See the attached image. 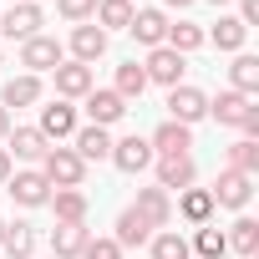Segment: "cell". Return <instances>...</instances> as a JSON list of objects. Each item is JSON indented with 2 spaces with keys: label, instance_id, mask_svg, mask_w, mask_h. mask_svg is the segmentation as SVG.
<instances>
[{
  "label": "cell",
  "instance_id": "cell-1",
  "mask_svg": "<svg viewBox=\"0 0 259 259\" xmlns=\"http://www.w3.org/2000/svg\"><path fill=\"white\" fill-rule=\"evenodd\" d=\"M41 178H46L51 188H81L87 163H81L71 148H46V158H41Z\"/></svg>",
  "mask_w": 259,
  "mask_h": 259
},
{
  "label": "cell",
  "instance_id": "cell-2",
  "mask_svg": "<svg viewBox=\"0 0 259 259\" xmlns=\"http://www.w3.org/2000/svg\"><path fill=\"white\" fill-rule=\"evenodd\" d=\"M183 56L173 51V46H153V56L143 61V71H148V81H158V87H183Z\"/></svg>",
  "mask_w": 259,
  "mask_h": 259
},
{
  "label": "cell",
  "instance_id": "cell-3",
  "mask_svg": "<svg viewBox=\"0 0 259 259\" xmlns=\"http://www.w3.org/2000/svg\"><path fill=\"white\" fill-rule=\"evenodd\" d=\"M168 112H173V122L193 127L198 117H208V97L198 87H168Z\"/></svg>",
  "mask_w": 259,
  "mask_h": 259
},
{
  "label": "cell",
  "instance_id": "cell-4",
  "mask_svg": "<svg viewBox=\"0 0 259 259\" xmlns=\"http://www.w3.org/2000/svg\"><path fill=\"white\" fill-rule=\"evenodd\" d=\"M148 148H153V158H183V153L193 148V127H183V122H173V117H168L158 133H153V143H148Z\"/></svg>",
  "mask_w": 259,
  "mask_h": 259
},
{
  "label": "cell",
  "instance_id": "cell-5",
  "mask_svg": "<svg viewBox=\"0 0 259 259\" xmlns=\"http://www.w3.org/2000/svg\"><path fill=\"white\" fill-rule=\"evenodd\" d=\"M21 66H31V76H36V71H56V66H61V41H51V36L21 41Z\"/></svg>",
  "mask_w": 259,
  "mask_h": 259
},
{
  "label": "cell",
  "instance_id": "cell-6",
  "mask_svg": "<svg viewBox=\"0 0 259 259\" xmlns=\"http://www.w3.org/2000/svg\"><path fill=\"white\" fill-rule=\"evenodd\" d=\"M6 188H11V198H16L21 208H41V203H51V183H46L41 173H11Z\"/></svg>",
  "mask_w": 259,
  "mask_h": 259
},
{
  "label": "cell",
  "instance_id": "cell-7",
  "mask_svg": "<svg viewBox=\"0 0 259 259\" xmlns=\"http://www.w3.org/2000/svg\"><path fill=\"white\" fill-rule=\"evenodd\" d=\"M208 193H213V203H224V208H244L249 193H254V178L239 173V168H224V173H219V188H208Z\"/></svg>",
  "mask_w": 259,
  "mask_h": 259
},
{
  "label": "cell",
  "instance_id": "cell-8",
  "mask_svg": "<svg viewBox=\"0 0 259 259\" xmlns=\"http://www.w3.org/2000/svg\"><path fill=\"white\" fill-rule=\"evenodd\" d=\"M0 31H6L11 41H31V36H41V6H11L6 16H0Z\"/></svg>",
  "mask_w": 259,
  "mask_h": 259
},
{
  "label": "cell",
  "instance_id": "cell-9",
  "mask_svg": "<svg viewBox=\"0 0 259 259\" xmlns=\"http://www.w3.org/2000/svg\"><path fill=\"white\" fill-rule=\"evenodd\" d=\"M122 112H127V102L117 97V92H87V117H92V127H112V122H122Z\"/></svg>",
  "mask_w": 259,
  "mask_h": 259
},
{
  "label": "cell",
  "instance_id": "cell-10",
  "mask_svg": "<svg viewBox=\"0 0 259 259\" xmlns=\"http://www.w3.org/2000/svg\"><path fill=\"white\" fill-rule=\"evenodd\" d=\"M153 229H168L173 224V203H168V188H138V203H133Z\"/></svg>",
  "mask_w": 259,
  "mask_h": 259
},
{
  "label": "cell",
  "instance_id": "cell-11",
  "mask_svg": "<svg viewBox=\"0 0 259 259\" xmlns=\"http://www.w3.org/2000/svg\"><path fill=\"white\" fill-rule=\"evenodd\" d=\"M36 133L46 138V143H56V138H71L76 133V112L66 107V102H51V107H41V127Z\"/></svg>",
  "mask_w": 259,
  "mask_h": 259
},
{
  "label": "cell",
  "instance_id": "cell-12",
  "mask_svg": "<svg viewBox=\"0 0 259 259\" xmlns=\"http://www.w3.org/2000/svg\"><path fill=\"white\" fill-rule=\"evenodd\" d=\"M112 239H117V249H138V244H148V239H153V224H148L138 208H122V213H117V234H112Z\"/></svg>",
  "mask_w": 259,
  "mask_h": 259
},
{
  "label": "cell",
  "instance_id": "cell-13",
  "mask_svg": "<svg viewBox=\"0 0 259 259\" xmlns=\"http://www.w3.org/2000/svg\"><path fill=\"white\" fill-rule=\"evenodd\" d=\"M112 163H117L122 173H143V168L153 163L148 138H122V143H112Z\"/></svg>",
  "mask_w": 259,
  "mask_h": 259
},
{
  "label": "cell",
  "instance_id": "cell-14",
  "mask_svg": "<svg viewBox=\"0 0 259 259\" xmlns=\"http://www.w3.org/2000/svg\"><path fill=\"white\" fill-rule=\"evenodd\" d=\"M198 178V163L183 153V158H158V188H193Z\"/></svg>",
  "mask_w": 259,
  "mask_h": 259
},
{
  "label": "cell",
  "instance_id": "cell-15",
  "mask_svg": "<svg viewBox=\"0 0 259 259\" xmlns=\"http://www.w3.org/2000/svg\"><path fill=\"white\" fill-rule=\"evenodd\" d=\"M127 31H133L143 46H163L168 41V16L163 11H133V26Z\"/></svg>",
  "mask_w": 259,
  "mask_h": 259
},
{
  "label": "cell",
  "instance_id": "cell-16",
  "mask_svg": "<svg viewBox=\"0 0 259 259\" xmlns=\"http://www.w3.org/2000/svg\"><path fill=\"white\" fill-rule=\"evenodd\" d=\"M102 51H107V31H102V26H76V31H71V56H76L81 66H92Z\"/></svg>",
  "mask_w": 259,
  "mask_h": 259
},
{
  "label": "cell",
  "instance_id": "cell-17",
  "mask_svg": "<svg viewBox=\"0 0 259 259\" xmlns=\"http://www.w3.org/2000/svg\"><path fill=\"white\" fill-rule=\"evenodd\" d=\"M56 92H61V97H87V92H92V66L61 61V66H56Z\"/></svg>",
  "mask_w": 259,
  "mask_h": 259
},
{
  "label": "cell",
  "instance_id": "cell-18",
  "mask_svg": "<svg viewBox=\"0 0 259 259\" xmlns=\"http://www.w3.org/2000/svg\"><path fill=\"white\" fill-rule=\"evenodd\" d=\"M51 208H56V224H87V193L81 188H56Z\"/></svg>",
  "mask_w": 259,
  "mask_h": 259
},
{
  "label": "cell",
  "instance_id": "cell-19",
  "mask_svg": "<svg viewBox=\"0 0 259 259\" xmlns=\"http://www.w3.org/2000/svg\"><path fill=\"white\" fill-rule=\"evenodd\" d=\"M81 163H97V158H112V138H107V127H81L76 133V148H71Z\"/></svg>",
  "mask_w": 259,
  "mask_h": 259
},
{
  "label": "cell",
  "instance_id": "cell-20",
  "mask_svg": "<svg viewBox=\"0 0 259 259\" xmlns=\"http://www.w3.org/2000/svg\"><path fill=\"white\" fill-rule=\"evenodd\" d=\"M87 224H56V234H51V249H56V259H76L81 249H87Z\"/></svg>",
  "mask_w": 259,
  "mask_h": 259
},
{
  "label": "cell",
  "instance_id": "cell-21",
  "mask_svg": "<svg viewBox=\"0 0 259 259\" xmlns=\"http://www.w3.org/2000/svg\"><path fill=\"white\" fill-rule=\"evenodd\" d=\"M36 97H41V81L26 71V76H11V81H6V92H0V107H6V112H11V107H31Z\"/></svg>",
  "mask_w": 259,
  "mask_h": 259
},
{
  "label": "cell",
  "instance_id": "cell-22",
  "mask_svg": "<svg viewBox=\"0 0 259 259\" xmlns=\"http://www.w3.org/2000/svg\"><path fill=\"white\" fill-rule=\"evenodd\" d=\"M0 249H6L11 259H31V254H36V229H31V224H6Z\"/></svg>",
  "mask_w": 259,
  "mask_h": 259
},
{
  "label": "cell",
  "instance_id": "cell-23",
  "mask_svg": "<svg viewBox=\"0 0 259 259\" xmlns=\"http://www.w3.org/2000/svg\"><path fill=\"white\" fill-rule=\"evenodd\" d=\"M229 76H234V87H229V92H239V97H249V102H254V92H259V56H234Z\"/></svg>",
  "mask_w": 259,
  "mask_h": 259
},
{
  "label": "cell",
  "instance_id": "cell-24",
  "mask_svg": "<svg viewBox=\"0 0 259 259\" xmlns=\"http://www.w3.org/2000/svg\"><path fill=\"white\" fill-rule=\"evenodd\" d=\"M249 107H254V102H249V97H239V92H219V97L208 102V112H213V117H219L224 127H239Z\"/></svg>",
  "mask_w": 259,
  "mask_h": 259
},
{
  "label": "cell",
  "instance_id": "cell-25",
  "mask_svg": "<svg viewBox=\"0 0 259 259\" xmlns=\"http://www.w3.org/2000/svg\"><path fill=\"white\" fill-rule=\"evenodd\" d=\"M112 92H117L122 102L143 97V92H148V71H143L138 61H122V66H117V87H112Z\"/></svg>",
  "mask_w": 259,
  "mask_h": 259
},
{
  "label": "cell",
  "instance_id": "cell-26",
  "mask_svg": "<svg viewBox=\"0 0 259 259\" xmlns=\"http://www.w3.org/2000/svg\"><path fill=\"white\" fill-rule=\"evenodd\" d=\"M97 21L102 31H127L133 26V0H97Z\"/></svg>",
  "mask_w": 259,
  "mask_h": 259
},
{
  "label": "cell",
  "instance_id": "cell-27",
  "mask_svg": "<svg viewBox=\"0 0 259 259\" xmlns=\"http://www.w3.org/2000/svg\"><path fill=\"white\" fill-rule=\"evenodd\" d=\"M46 138L36 133V127H16V133H11V148L6 153H16V158H46Z\"/></svg>",
  "mask_w": 259,
  "mask_h": 259
},
{
  "label": "cell",
  "instance_id": "cell-28",
  "mask_svg": "<svg viewBox=\"0 0 259 259\" xmlns=\"http://www.w3.org/2000/svg\"><path fill=\"white\" fill-rule=\"evenodd\" d=\"M244 36H249V26H244L239 16H219V26H213V46H219V51H239Z\"/></svg>",
  "mask_w": 259,
  "mask_h": 259
},
{
  "label": "cell",
  "instance_id": "cell-29",
  "mask_svg": "<svg viewBox=\"0 0 259 259\" xmlns=\"http://www.w3.org/2000/svg\"><path fill=\"white\" fill-rule=\"evenodd\" d=\"M183 219H193V224H208V213H213V193L208 188H183Z\"/></svg>",
  "mask_w": 259,
  "mask_h": 259
},
{
  "label": "cell",
  "instance_id": "cell-30",
  "mask_svg": "<svg viewBox=\"0 0 259 259\" xmlns=\"http://www.w3.org/2000/svg\"><path fill=\"white\" fill-rule=\"evenodd\" d=\"M163 46H173L178 56H188V51H198L203 46V31L198 26H188V21H178V26H168V41Z\"/></svg>",
  "mask_w": 259,
  "mask_h": 259
},
{
  "label": "cell",
  "instance_id": "cell-31",
  "mask_svg": "<svg viewBox=\"0 0 259 259\" xmlns=\"http://www.w3.org/2000/svg\"><path fill=\"white\" fill-rule=\"evenodd\" d=\"M224 239H229V249H239L244 259H254V249H259V224H254V219H239L234 234H224Z\"/></svg>",
  "mask_w": 259,
  "mask_h": 259
},
{
  "label": "cell",
  "instance_id": "cell-32",
  "mask_svg": "<svg viewBox=\"0 0 259 259\" xmlns=\"http://www.w3.org/2000/svg\"><path fill=\"white\" fill-rule=\"evenodd\" d=\"M193 249H198V259H224V254H229V239H224L213 224H203V229L193 234Z\"/></svg>",
  "mask_w": 259,
  "mask_h": 259
},
{
  "label": "cell",
  "instance_id": "cell-33",
  "mask_svg": "<svg viewBox=\"0 0 259 259\" xmlns=\"http://www.w3.org/2000/svg\"><path fill=\"white\" fill-rule=\"evenodd\" d=\"M229 168H239V173L254 178V168H259V143H249V138L229 143Z\"/></svg>",
  "mask_w": 259,
  "mask_h": 259
},
{
  "label": "cell",
  "instance_id": "cell-34",
  "mask_svg": "<svg viewBox=\"0 0 259 259\" xmlns=\"http://www.w3.org/2000/svg\"><path fill=\"white\" fill-rule=\"evenodd\" d=\"M188 239L183 234H153V259H188Z\"/></svg>",
  "mask_w": 259,
  "mask_h": 259
},
{
  "label": "cell",
  "instance_id": "cell-35",
  "mask_svg": "<svg viewBox=\"0 0 259 259\" xmlns=\"http://www.w3.org/2000/svg\"><path fill=\"white\" fill-rule=\"evenodd\" d=\"M56 11H61L66 21H92V16H97V0H56Z\"/></svg>",
  "mask_w": 259,
  "mask_h": 259
},
{
  "label": "cell",
  "instance_id": "cell-36",
  "mask_svg": "<svg viewBox=\"0 0 259 259\" xmlns=\"http://www.w3.org/2000/svg\"><path fill=\"white\" fill-rule=\"evenodd\" d=\"M81 259H122V249H117V239H87Z\"/></svg>",
  "mask_w": 259,
  "mask_h": 259
},
{
  "label": "cell",
  "instance_id": "cell-37",
  "mask_svg": "<svg viewBox=\"0 0 259 259\" xmlns=\"http://www.w3.org/2000/svg\"><path fill=\"white\" fill-rule=\"evenodd\" d=\"M239 21H244V26L259 21V0H244V6H239Z\"/></svg>",
  "mask_w": 259,
  "mask_h": 259
},
{
  "label": "cell",
  "instance_id": "cell-38",
  "mask_svg": "<svg viewBox=\"0 0 259 259\" xmlns=\"http://www.w3.org/2000/svg\"><path fill=\"white\" fill-rule=\"evenodd\" d=\"M6 178H11V153L0 148V183H6Z\"/></svg>",
  "mask_w": 259,
  "mask_h": 259
},
{
  "label": "cell",
  "instance_id": "cell-39",
  "mask_svg": "<svg viewBox=\"0 0 259 259\" xmlns=\"http://www.w3.org/2000/svg\"><path fill=\"white\" fill-rule=\"evenodd\" d=\"M0 138H11V112L0 107Z\"/></svg>",
  "mask_w": 259,
  "mask_h": 259
},
{
  "label": "cell",
  "instance_id": "cell-40",
  "mask_svg": "<svg viewBox=\"0 0 259 259\" xmlns=\"http://www.w3.org/2000/svg\"><path fill=\"white\" fill-rule=\"evenodd\" d=\"M163 6H178V11H183V6H193V0H163Z\"/></svg>",
  "mask_w": 259,
  "mask_h": 259
},
{
  "label": "cell",
  "instance_id": "cell-41",
  "mask_svg": "<svg viewBox=\"0 0 259 259\" xmlns=\"http://www.w3.org/2000/svg\"><path fill=\"white\" fill-rule=\"evenodd\" d=\"M0 234H6V219H0Z\"/></svg>",
  "mask_w": 259,
  "mask_h": 259
},
{
  "label": "cell",
  "instance_id": "cell-42",
  "mask_svg": "<svg viewBox=\"0 0 259 259\" xmlns=\"http://www.w3.org/2000/svg\"><path fill=\"white\" fill-rule=\"evenodd\" d=\"M213 6H224V0H213Z\"/></svg>",
  "mask_w": 259,
  "mask_h": 259
},
{
  "label": "cell",
  "instance_id": "cell-43",
  "mask_svg": "<svg viewBox=\"0 0 259 259\" xmlns=\"http://www.w3.org/2000/svg\"><path fill=\"white\" fill-rule=\"evenodd\" d=\"M16 6H26V0H16Z\"/></svg>",
  "mask_w": 259,
  "mask_h": 259
}]
</instances>
